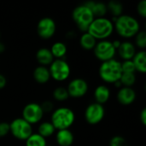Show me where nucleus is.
Returning a JSON list of instances; mask_svg holds the SVG:
<instances>
[{"label":"nucleus","mask_w":146,"mask_h":146,"mask_svg":"<svg viewBox=\"0 0 146 146\" xmlns=\"http://www.w3.org/2000/svg\"><path fill=\"white\" fill-rule=\"evenodd\" d=\"M33 76L34 80L38 84H40V85H44L48 83L50 80L51 79L48 67L40 66V65H38V67L34 68Z\"/></svg>","instance_id":"obj_17"},{"label":"nucleus","mask_w":146,"mask_h":146,"mask_svg":"<svg viewBox=\"0 0 146 146\" xmlns=\"http://www.w3.org/2000/svg\"><path fill=\"white\" fill-rule=\"evenodd\" d=\"M114 23L107 17L95 18L87 29V33L97 40H106L114 33Z\"/></svg>","instance_id":"obj_2"},{"label":"nucleus","mask_w":146,"mask_h":146,"mask_svg":"<svg viewBox=\"0 0 146 146\" xmlns=\"http://www.w3.org/2000/svg\"><path fill=\"white\" fill-rule=\"evenodd\" d=\"M107 4L108 12H110L112 17L117 18L123 15V5L121 2L116 0H111Z\"/></svg>","instance_id":"obj_24"},{"label":"nucleus","mask_w":146,"mask_h":146,"mask_svg":"<svg viewBox=\"0 0 146 146\" xmlns=\"http://www.w3.org/2000/svg\"><path fill=\"white\" fill-rule=\"evenodd\" d=\"M66 88L68 92L69 98H80L86 95L89 86L86 80L82 78H75L68 83Z\"/></svg>","instance_id":"obj_12"},{"label":"nucleus","mask_w":146,"mask_h":146,"mask_svg":"<svg viewBox=\"0 0 146 146\" xmlns=\"http://www.w3.org/2000/svg\"><path fill=\"white\" fill-rule=\"evenodd\" d=\"M116 52H118L120 57L123 61H128L133 58L137 51L134 44L130 41H124L121 43V45L117 49Z\"/></svg>","instance_id":"obj_14"},{"label":"nucleus","mask_w":146,"mask_h":146,"mask_svg":"<svg viewBox=\"0 0 146 146\" xmlns=\"http://www.w3.org/2000/svg\"><path fill=\"white\" fill-rule=\"evenodd\" d=\"M9 133V123L7 121L0 122V139L6 137Z\"/></svg>","instance_id":"obj_31"},{"label":"nucleus","mask_w":146,"mask_h":146,"mask_svg":"<svg viewBox=\"0 0 146 146\" xmlns=\"http://www.w3.org/2000/svg\"><path fill=\"white\" fill-rule=\"evenodd\" d=\"M136 92L133 89V87H125L122 86L120 88L116 94V98L119 104L124 106L131 105L134 103L136 99Z\"/></svg>","instance_id":"obj_13"},{"label":"nucleus","mask_w":146,"mask_h":146,"mask_svg":"<svg viewBox=\"0 0 146 146\" xmlns=\"http://www.w3.org/2000/svg\"><path fill=\"white\" fill-rule=\"evenodd\" d=\"M56 141L59 146H71L74 141V133L70 129L57 130L56 133Z\"/></svg>","instance_id":"obj_15"},{"label":"nucleus","mask_w":146,"mask_h":146,"mask_svg":"<svg viewBox=\"0 0 146 146\" xmlns=\"http://www.w3.org/2000/svg\"><path fill=\"white\" fill-rule=\"evenodd\" d=\"M36 60L40 66L47 67L50 66L55 59L49 48L42 47L36 52Z\"/></svg>","instance_id":"obj_19"},{"label":"nucleus","mask_w":146,"mask_h":146,"mask_svg":"<svg viewBox=\"0 0 146 146\" xmlns=\"http://www.w3.org/2000/svg\"><path fill=\"white\" fill-rule=\"evenodd\" d=\"M72 18L77 27L83 33L87 32V29L92 21L95 19L92 12L84 3L75 7L72 13Z\"/></svg>","instance_id":"obj_5"},{"label":"nucleus","mask_w":146,"mask_h":146,"mask_svg":"<svg viewBox=\"0 0 146 146\" xmlns=\"http://www.w3.org/2000/svg\"><path fill=\"white\" fill-rule=\"evenodd\" d=\"M119 81L122 86L132 87L136 82V74L134 73H122Z\"/></svg>","instance_id":"obj_26"},{"label":"nucleus","mask_w":146,"mask_h":146,"mask_svg":"<svg viewBox=\"0 0 146 146\" xmlns=\"http://www.w3.org/2000/svg\"><path fill=\"white\" fill-rule=\"evenodd\" d=\"M85 120L90 125L99 124L105 116V110L104 105L92 103L90 104L85 110Z\"/></svg>","instance_id":"obj_10"},{"label":"nucleus","mask_w":146,"mask_h":146,"mask_svg":"<svg viewBox=\"0 0 146 146\" xmlns=\"http://www.w3.org/2000/svg\"><path fill=\"white\" fill-rule=\"evenodd\" d=\"M93 53L96 58L103 62L114 59L116 54V50L113 46L112 41L106 39L98 41L96 46L93 49Z\"/></svg>","instance_id":"obj_9"},{"label":"nucleus","mask_w":146,"mask_h":146,"mask_svg":"<svg viewBox=\"0 0 146 146\" xmlns=\"http://www.w3.org/2000/svg\"><path fill=\"white\" fill-rule=\"evenodd\" d=\"M40 105H41V108H42L44 113H45V112H50V111L52 112L54 110V104L50 101H44Z\"/></svg>","instance_id":"obj_33"},{"label":"nucleus","mask_w":146,"mask_h":146,"mask_svg":"<svg viewBox=\"0 0 146 146\" xmlns=\"http://www.w3.org/2000/svg\"><path fill=\"white\" fill-rule=\"evenodd\" d=\"M98 74L101 80L107 84H114L119 81L122 74L121 62L115 58L103 62L99 66Z\"/></svg>","instance_id":"obj_4"},{"label":"nucleus","mask_w":146,"mask_h":146,"mask_svg":"<svg viewBox=\"0 0 146 146\" xmlns=\"http://www.w3.org/2000/svg\"><path fill=\"white\" fill-rule=\"evenodd\" d=\"M75 114L68 107H59L55 109L50 116V122L56 130L69 129L74 123Z\"/></svg>","instance_id":"obj_3"},{"label":"nucleus","mask_w":146,"mask_h":146,"mask_svg":"<svg viewBox=\"0 0 146 146\" xmlns=\"http://www.w3.org/2000/svg\"><path fill=\"white\" fill-rule=\"evenodd\" d=\"M132 62L134 65L136 72L145 74L146 72V52L145 50L137 51Z\"/></svg>","instance_id":"obj_20"},{"label":"nucleus","mask_w":146,"mask_h":146,"mask_svg":"<svg viewBox=\"0 0 146 146\" xmlns=\"http://www.w3.org/2000/svg\"><path fill=\"white\" fill-rule=\"evenodd\" d=\"M9 133L15 139L25 141L33 133V126L21 117L15 118L9 123Z\"/></svg>","instance_id":"obj_7"},{"label":"nucleus","mask_w":146,"mask_h":146,"mask_svg":"<svg viewBox=\"0 0 146 146\" xmlns=\"http://www.w3.org/2000/svg\"><path fill=\"white\" fill-rule=\"evenodd\" d=\"M110 146H128L127 139L121 136V135H115L110 140Z\"/></svg>","instance_id":"obj_29"},{"label":"nucleus","mask_w":146,"mask_h":146,"mask_svg":"<svg viewBox=\"0 0 146 146\" xmlns=\"http://www.w3.org/2000/svg\"><path fill=\"white\" fill-rule=\"evenodd\" d=\"M50 50L54 59H63L68 52V48L66 44L61 41H57L52 44Z\"/></svg>","instance_id":"obj_22"},{"label":"nucleus","mask_w":146,"mask_h":146,"mask_svg":"<svg viewBox=\"0 0 146 146\" xmlns=\"http://www.w3.org/2000/svg\"><path fill=\"white\" fill-rule=\"evenodd\" d=\"M84 4L91 9L95 18L105 17V15L108 13L107 4L103 2H95V1H87Z\"/></svg>","instance_id":"obj_16"},{"label":"nucleus","mask_w":146,"mask_h":146,"mask_svg":"<svg viewBox=\"0 0 146 146\" xmlns=\"http://www.w3.org/2000/svg\"><path fill=\"white\" fill-rule=\"evenodd\" d=\"M48 68L50 78L58 82L67 80L71 74V68L64 59H55Z\"/></svg>","instance_id":"obj_6"},{"label":"nucleus","mask_w":146,"mask_h":146,"mask_svg":"<svg viewBox=\"0 0 146 146\" xmlns=\"http://www.w3.org/2000/svg\"><path fill=\"white\" fill-rule=\"evenodd\" d=\"M26 146H47V142L44 138L38 133H32L26 140Z\"/></svg>","instance_id":"obj_25"},{"label":"nucleus","mask_w":146,"mask_h":146,"mask_svg":"<svg viewBox=\"0 0 146 146\" xmlns=\"http://www.w3.org/2000/svg\"><path fill=\"white\" fill-rule=\"evenodd\" d=\"M44 115V113L41 108V105L33 102L24 106L21 113V118L33 126L34 124L39 123L42 121Z\"/></svg>","instance_id":"obj_8"},{"label":"nucleus","mask_w":146,"mask_h":146,"mask_svg":"<svg viewBox=\"0 0 146 146\" xmlns=\"http://www.w3.org/2000/svg\"><path fill=\"white\" fill-rule=\"evenodd\" d=\"M121 71L122 73H136L134 65L132 62V60H128V61H123L122 62H121Z\"/></svg>","instance_id":"obj_30"},{"label":"nucleus","mask_w":146,"mask_h":146,"mask_svg":"<svg viewBox=\"0 0 146 146\" xmlns=\"http://www.w3.org/2000/svg\"><path fill=\"white\" fill-rule=\"evenodd\" d=\"M52 95H53L54 99L56 101H58V102L66 101L69 98L67 88L64 87V86H57V87H56L54 89V91H53Z\"/></svg>","instance_id":"obj_27"},{"label":"nucleus","mask_w":146,"mask_h":146,"mask_svg":"<svg viewBox=\"0 0 146 146\" xmlns=\"http://www.w3.org/2000/svg\"><path fill=\"white\" fill-rule=\"evenodd\" d=\"M137 12L138 14L143 17L145 18L146 17V0H141L139 3H138L137 4Z\"/></svg>","instance_id":"obj_32"},{"label":"nucleus","mask_w":146,"mask_h":146,"mask_svg":"<svg viewBox=\"0 0 146 146\" xmlns=\"http://www.w3.org/2000/svg\"><path fill=\"white\" fill-rule=\"evenodd\" d=\"M56 131V128L54 127L50 121H42L38 125L37 133H38L40 136L46 139L47 138H50L52 135H54Z\"/></svg>","instance_id":"obj_23"},{"label":"nucleus","mask_w":146,"mask_h":146,"mask_svg":"<svg viewBox=\"0 0 146 146\" xmlns=\"http://www.w3.org/2000/svg\"><path fill=\"white\" fill-rule=\"evenodd\" d=\"M139 119H140L141 123H142L144 126H145L146 125V109L145 108H144V109L141 110V112H140V114H139Z\"/></svg>","instance_id":"obj_34"},{"label":"nucleus","mask_w":146,"mask_h":146,"mask_svg":"<svg viewBox=\"0 0 146 146\" xmlns=\"http://www.w3.org/2000/svg\"><path fill=\"white\" fill-rule=\"evenodd\" d=\"M7 84V80L5 78V76L2 74H0V90L3 89L6 86Z\"/></svg>","instance_id":"obj_35"},{"label":"nucleus","mask_w":146,"mask_h":146,"mask_svg":"<svg viewBox=\"0 0 146 146\" xmlns=\"http://www.w3.org/2000/svg\"><path fill=\"white\" fill-rule=\"evenodd\" d=\"M135 47L140 49V50H145L146 48V32L145 30H140L135 36Z\"/></svg>","instance_id":"obj_28"},{"label":"nucleus","mask_w":146,"mask_h":146,"mask_svg":"<svg viewBox=\"0 0 146 146\" xmlns=\"http://www.w3.org/2000/svg\"><path fill=\"white\" fill-rule=\"evenodd\" d=\"M4 50H5V45H4L3 43H1V42H0V54H1V53H3Z\"/></svg>","instance_id":"obj_37"},{"label":"nucleus","mask_w":146,"mask_h":146,"mask_svg":"<svg viewBox=\"0 0 146 146\" xmlns=\"http://www.w3.org/2000/svg\"><path fill=\"white\" fill-rule=\"evenodd\" d=\"M121 41L120 40H118V39H116V40H114V41H112V44H113V46L115 47V49L117 50V49L119 48V46L121 45Z\"/></svg>","instance_id":"obj_36"},{"label":"nucleus","mask_w":146,"mask_h":146,"mask_svg":"<svg viewBox=\"0 0 146 146\" xmlns=\"http://www.w3.org/2000/svg\"><path fill=\"white\" fill-rule=\"evenodd\" d=\"M114 29L121 38H131L140 31V24L135 17L123 14L116 18Z\"/></svg>","instance_id":"obj_1"},{"label":"nucleus","mask_w":146,"mask_h":146,"mask_svg":"<svg viewBox=\"0 0 146 146\" xmlns=\"http://www.w3.org/2000/svg\"><path fill=\"white\" fill-rule=\"evenodd\" d=\"M97 43L98 40L87 32L83 33L80 38V44L85 50H93Z\"/></svg>","instance_id":"obj_21"},{"label":"nucleus","mask_w":146,"mask_h":146,"mask_svg":"<svg viewBox=\"0 0 146 146\" xmlns=\"http://www.w3.org/2000/svg\"><path fill=\"white\" fill-rule=\"evenodd\" d=\"M56 32V21L50 17L41 18L37 24V33L43 39L51 38Z\"/></svg>","instance_id":"obj_11"},{"label":"nucleus","mask_w":146,"mask_h":146,"mask_svg":"<svg viewBox=\"0 0 146 146\" xmlns=\"http://www.w3.org/2000/svg\"><path fill=\"white\" fill-rule=\"evenodd\" d=\"M93 95L95 103L104 105L110 100V90L105 85H99L95 88Z\"/></svg>","instance_id":"obj_18"},{"label":"nucleus","mask_w":146,"mask_h":146,"mask_svg":"<svg viewBox=\"0 0 146 146\" xmlns=\"http://www.w3.org/2000/svg\"><path fill=\"white\" fill-rule=\"evenodd\" d=\"M0 38H1V33H0Z\"/></svg>","instance_id":"obj_38"}]
</instances>
